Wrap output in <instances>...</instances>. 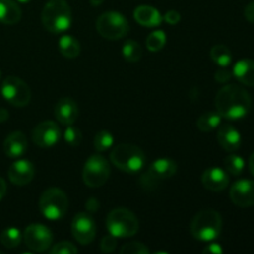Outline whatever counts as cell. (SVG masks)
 Returning a JSON list of instances; mask_svg holds the SVG:
<instances>
[{
  "label": "cell",
  "mask_w": 254,
  "mask_h": 254,
  "mask_svg": "<svg viewBox=\"0 0 254 254\" xmlns=\"http://www.w3.org/2000/svg\"><path fill=\"white\" fill-rule=\"evenodd\" d=\"M215 104L218 114L222 118L238 121L250 113L252 99L243 87L237 84H227L217 92Z\"/></svg>",
  "instance_id": "obj_1"
},
{
  "label": "cell",
  "mask_w": 254,
  "mask_h": 254,
  "mask_svg": "<svg viewBox=\"0 0 254 254\" xmlns=\"http://www.w3.org/2000/svg\"><path fill=\"white\" fill-rule=\"evenodd\" d=\"M42 25L52 34H62L71 27L72 12L66 0H49L41 14Z\"/></svg>",
  "instance_id": "obj_2"
},
{
  "label": "cell",
  "mask_w": 254,
  "mask_h": 254,
  "mask_svg": "<svg viewBox=\"0 0 254 254\" xmlns=\"http://www.w3.org/2000/svg\"><path fill=\"white\" fill-rule=\"evenodd\" d=\"M111 161L127 174H138L144 169L146 158L144 151L133 144H119L111 153Z\"/></svg>",
  "instance_id": "obj_3"
},
{
  "label": "cell",
  "mask_w": 254,
  "mask_h": 254,
  "mask_svg": "<svg viewBox=\"0 0 254 254\" xmlns=\"http://www.w3.org/2000/svg\"><path fill=\"white\" fill-rule=\"evenodd\" d=\"M191 235L201 242H211L218 238L222 231V217L215 210H203L191 221Z\"/></svg>",
  "instance_id": "obj_4"
},
{
  "label": "cell",
  "mask_w": 254,
  "mask_h": 254,
  "mask_svg": "<svg viewBox=\"0 0 254 254\" xmlns=\"http://www.w3.org/2000/svg\"><path fill=\"white\" fill-rule=\"evenodd\" d=\"M106 226L108 232L117 238H128L136 235L139 222L130 210L124 207L114 208L107 217Z\"/></svg>",
  "instance_id": "obj_5"
},
{
  "label": "cell",
  "mask_w": 254,
  "mask_h": 254,
  "mask_svg": "<svg viewBox=\"0 0 254 254\" xmlns=\"http://www.w3.org/2000/svg\"><path fill=\"white\" fill-rule=\"evenodd\" d=\"M39 208L42 216L47 220H61L68 210V198L61 189L50 188L40 196Z\"/></svg>",
  "instance_id": "obj_6"
},
{
  "label": "cell",
  "mask_w": 254,
  "mask_h": 254,
  "mask_svg": "<svg viewBox=\"0 0 254 254\" xmlns=\"http://www.w3.org/2000/svg\"><path fill=\"white\" fill-rule=\"evenodd\" d=\"M96 29L102 37L107 40H121L128 34V20L117 11L103 12L96 21Z\"/></svg>",
  "instance_id": "obj_7"
},
{
  "label": "cell",
  "mask_w": 254,
  "mask_h": 254,
  "mask_svg": "<svg viewBox=\"0 0 254 254\" xmlns=\"http://www.w3.org/2000/svg\"><path fill=\"white\" fill-rule=\"evenodd\" d=\"M111 175V166L107 159L102 155H91L84 163L82 178L88 188H101L108 181Z\"/></svg>",
  "instance_id": "obj_8"
},
{
  "label": "cell",
  "mask_w": 254,
  "mask_h": 254,
  "mask_svg": "<svg viewBox=\"0 0 254 254\" xmlns=\"http://www.w3.org/2000/svg\"><path fill=\"white\" fill-rule=\"evenodd\" d=\"M178 171V164L168 158H160L154 161L146 173L140 178L141 188L145 190H154L161 181L170 179Z\"/></svg>",
  "instance_id": "obj_9"
},
{
  "label": "cell",
  "mask_w": 254,
  "mask_h": 254,
  "mask_svg": "<svg viewBox=\"0 0 254 254\" xmlns=\"http://www.w3.org/2000/svg\"><path fill=\"white\" fill-rule=\"evenodd\" d=\"M0 91L5 101L14 107L21 108V107L27 106L31 101L30 87L16 76H7L2 81Z\"/></svg>",
  "instance_id": "obj_10"
},
{
  "label": "cell",
  "mask_w": 254,
  "mask_h": 254,
  "mask_svg": "<svg viewBox=\"0 0 254 254\" xmlns=\"http://www.w3.org/2000/svg\"><path fill=\"white\" fill-rule=\"evenodd\" d=\"M22 240L26 247L30 248L32 252L41 253L51 247L54 236H52L51 230L46 226L41 223H32L25 228Z\"/></svg>",
  "instance_id": "obj_11"
},
{
  "label": "cell",
  "mask_w": 254,
  "mask_h": 254,
  "mask_svg": "<svg viewBox=\"0 0 254 254\" xmlns=\"http://www.w3.org/2000/svg\"><path fill=\"white\" fill-rule=\"evenodd\" d=\"M72 236L82 246H87L96 237V223L91 215L86 212H79L72 220L71 225Z\"/></svg>",
  "instance_id": "obj_12"
},
{
  "label": "cell",
  "mask_w": 254,
  "mask_h": 254,
  "mask_svg": "<svg viewBox=\"0 0 254 254\" xmlns=\"http://www.w3.org/2000/svg\"><path fill=\"white\" fill-rule=\"evenodd\" d=\"M61 138L57 123L52 121H45L37 124L32 130V141L40 148H52L59 143Z\"/></svg>",
  "instance_id": "obj_13"
},
{
  "label": "cell",
  "mask_w": 254,
  "mask_h": 254,
  "mask_svg": "<svg viewBox=\"0 0 254 254\" xmlns=\"http://www.w3.org/2000/svg\"><path fill=\"white\" fill-rule=\"evenodd\" d=\"M230 198L238 207H253L254 206V181L238 180L231 186Z\"/></svg>",
  "instance_id": "obj_14"
},
{
  "label": "cell",
  "mask_w": 254,
  "mask_h": 254,
  "mask_svg": "<svg viewBox=\"0 0 254 254\" xmlns=\"http://www.w3.org/2000/svg\"><path fill=\"white\" fill-rule=\"evenodd\" d=\"M10 181L16 186H25L32 181L35 176V166L31 161L17 160L10 165L9 171H7Z\"/></svg>",
  "instance_id": "obj_15"
},
{
  "label": "cell",
  "mask_w": 254,
  "mask_h": 254,
  "mask_svg": "<svg viewBox=\"0 0 254 254\" xmlns=\"http://www.w3.org/2000/svg\"><path fill=\"white\" fill-rule=\"evenodd\" d=\"M201 181H202L205 189L213 191V192H220L227 188L230 184V178H228L227 171L217 168V166H213V168H208L207 170L203 171Z\"/></svg>",
  "instance_id": "obj_16"
},
{
  "label": "cell",
  "mask_w": 254,
  "mask_h": 254,
  "mask_svg": "<svg viewBox=\"0 0 254 254\" xmlns=\"http://www.w3.org/2000/svg\"><path fill=\"white\" fill-rule=\"evenodd\" d=\"M54 113L60 123L64 126H69V124H73L78 118V106L72 98L64 97L59 99L56 103Z\"/></svg>",
  "instance_id": "obj_17"
},
{
  "label": "cell",
  "mask_w": 254,
  "mask_h": 254,
  "mask_svg": "<svg viewBox=\"0 0 254 254\" xmlns=\"http://www.w3.org/2000/svg\"><path fill=\"white\" fill-rule=\"evenodd\" d=\"M217 141L221 148L226 151H237L242 144V136L241 133L231 124H223L220 127L217 131Z\"/></svg>",
  "instance_id": "obj_18"
},
{
  "label": "cell",
  "mask_w": 254,
  "mask_h": 254,
  "mask_svg": "<svg viewBox=\"0 0 254 254\" xmlns=\"http://www.w3.org/2000/svg\"><path fill=\"white\" fill-rule=\"evenodd\" d=\"M4 153L7 158L17 159L27 151V139L22 131H12L4 140Z\"/></svg>",
  "instance_id": "obj_19"
},
{
  "label": "cell",
  "mask_w": 254,
  "mask_h": 254,
  "mask_svg": "<svg viewBox=\"0 0 254 254\" xmlns=\"http://www.w3.org/2000/svg\"><path fill=\"white\" fill-rule=\"evenodd\" d=\"M134 19L139 25L145 27H158L163 22L160 11L150 5H139L134 10Z\"/></svg>",
  "instance_id": "obj_20"
},
{
  "label": "cell",
  "mask_w": 254,
  "mask_h": 254,
  "mask_svg": "<svg viewBox=\"0 0 254 254\" xmlns=\"http://www.w3.org/2000/svg\"><path fill=\"white\" fill-rule=\"evenodd\" d=\"M232 76L237 81L248 87H254V61L250 59H243L236 62L232 69Z\"/></svg>",
  "instance_id": "obj_21"
},
{
  "label": "cell",
  "mask_w": 254,
  "mask_h": 254,
  "mask_svg": "<svg viewBox=\"0 0 254 254\" xmlns=\"http://www.w3.org/2000/svg\"><path fill=\"white\" fill-rule=\"evenodd\" d=\"M22 12L14 0H0V22L15 25L21 20Z\"/></svg>",
  "instance_id": "obj_22"
},
{
  "label": "cell",
  "mask_w": 254,
  "mask_h": 254,
  "mask_svg": "<svg viewBox=\"0 0 254 254\" xmlns=\"http://www.w3.org/2000/svg\"><path fill=\"white\" fill-rule=\"evenodd\" d=\"M59 49L66 59H76L81 54V45L71 35H62L60 37Z\"/></svg>",
  "instance_id": "obj_23"
},
{
  "label": "cell",
  "mask_w": 254,
  "mask_h": 254,
  "mask_svg": "<svg viewBox=\"0 0 254 254\" xmlns=\"http://www.w3.org/2000/svg\"><path fill=\"white\" fill-rule=\"evenodd\" d=\"M222 117L218 114V112H207V113L201 114L196 121V126L203 133L215 130L216 128L221 126Z\"/></svg>",
  "instance_id": "obj_24"
},
{
  "label": "cell",
  "mask_w": 254,
  "mask_h": 254,
  "mask_svg": "<svg viewBox=\"0 0 254 254\" xmlns=\"http://www.w3.org/2000/svg\"><path fill=\"white\" fill-rule=\"evenodd\" d=\"M210 56L212 61L220 67H228L232 64V52L226 45H215L211 49Z\"/></svg>",
  "instance_id": "obj_25"
},
{
  "label": "cell",
  "mask_w": 254,
  "mask_h": 254,
  "mask_svg": "<svg viewBox=\"0 0 254 254\" xmlns=\"http://www.w3.org/2000/svg\"><path fill=\"white\" fill-rule=\"evenodd\" d=\"M21 241H22V235L21 232H20L19 228L10 227V228H6V230H4L1 233H0V243H1L4 247L9 248V250L19 247Z\"/></svg>",
  "instance_id": "obj_26"
},
{
  "label": "cell",
  "mask_w": 254,
  "mask_h": 254,
  "mask_svg": "<svg viewBox=\"0 0 254 254\" xmlns=\"http://www.w3.org/2000/svg\"><path fill=\"white\" fill-rule=\"evenodd\" d=\"M122 54L128 62H138L143 56V49L139 42L134 41V40H128L123 45Z\"/></svg>",
  "instance_id": "obj_27"
},
{
  "label": "cell",
  "mask_w": 254,
  "mask_h": 254,
  "mask_svg": "<svg viewBox=\"0 0 254 254\" xmlns=\"http://www.w3.org/2000/svg\"><path fill=\"white\" fill-rule=\"evenodd\" d=\"M223 164H225L226 171L230 175L240 176L245 170V160L240 155H236V154H231V155L226 156Z\"/></svg>",
  "instance_id": "obj_28"
},
{
  "label": "cell",
  "mask_w": 254,
  "mask_h": 254,
  "mask_svg": "<svg viewBox=\"0 0 254 254\" xmlns=\"http://www.w3.org/2000/svg\"><path fill=\"white\" fill-rule=\"evenodd\" d=\"M146 47L149 51L158 52L161 49H164L166 44V34L163 30H156V31L151 32L148 37H146Z\"/></svg>",
  "instance_id": "obj_29"
},
{
  "label": "cell",
  "mask_w": 254,
  "mask_h": 254,
  "mask_svg": "<svg viewBox=\"0 0 254 254\" xmlns=\"http://www.w3.org/2000/svg\"><path fill=\"white\" fill-rule=\"evenodd\" d=\"M114 144V138L109 131L107 130H102L99 133L96 134L94 136V140H93V145L96 148L97 151L99 153H103V151L108 150L113 146Z\"/></svg>",
  "instance_id": "obj_30"
},
{
  "label": "cell",
  "mask_w": 254,
  "mask_h": 254,
  "mask_svg": "<svg viewBox=\"0 0 254 254\" xmlns=\"http://www.w3.org/2000/svg\"><path fill=\"white\" fill-rule=\"evenodd\" d=\"M64 139L69 146L76 148V146L81 145L82 143V131L78 128L72 126V124H69V126H67L66 130H64Z\"/></svg>",
  "instance_id": "obj_31"
},
{
  "label": "cell",
  "mask_w": 254,
  "mask_h": 254,
  "mask_svg": "<svg viewBox=\"0 0 254 254\" xmlns=\"http://www.w3.org/2000/svg\"><path fill=\"white\" fill-rule=\"evenodd\" d=\"M122 254H148L149 248L140 242H131L123 245L121 248Z\"/></svg>",
  "instance_id": "obj_32"
},
{
  "label": "cell",
  "mask_w": 254,
  "mask_h": 254,
  "mask_svg": "<svg viewBox=\"0 0 254 254\" xmlns=\"http://www.w3.org/2000/svg\"><path fill=\"white\" fill-rule=\"evenodd\" d=\"M77 252H78V250H77L76 246L71 242H67V241L57 243L50 250V253L52 254H77Z\"/></svg>",
  "instance_id": "obj_33"
},
{
  "label": "cell",
  "mask_w": 254,
  "mask_h": 254,
  "mask_svg": "<svg viewBox=\"0 0 254 254\" xmlns=\"http://www.w3.org/2000/svg\"><path fill=\"white\" fill-rule=\"evenodd\" d=\"M117 248V237L112 236L111 233L104 236L101 241V250L103 253H112Z\"/></svg>",
  "instance_id": "obj_34"
},
{
  "label": "cell",
  "mask_w": 254,
  "mask_h": 254,
  "mask_svg": "<svg viewBox=\"0 0 254 254\" xmlns=\"http://www.w3.org/2000/svg\"><path fill=\"white\" fill-rule=\"evenodd\" d=\"M232 78V71L227 69V67H221L215 73V79L218 83H226Z\"/></svg>",
  "instance_id": "obj_35"
},
{
  "label": "cell",
  "mask_w": 254,
  "mask_h": 254,
  "mask_svg": "<svg viewBox=\"0 0 254 254\" xmlns=\"http://www.w3.org/2000/svg\"><path fill=\"white\" fill-rule=\"evenodd\" d=\"M164 20H165L169 25H176L181 20V15L180 12L176 11V10H170V11H168L165 14Z\"/></svg>",
  "instance_id": "obj_36"
},
{
  "label": "cell",
  "mask_w": 254,
  "mask_h": 254,
  "mask_svg": "<svg viewBox=\"0 0 254 254\" xmlns=\"http://www.w3.org/2000/svg\"><path fill=\"white\" fill-rule=\"evenodd\" d=\"M202 253L222 254L223 253V248L221 247V245H218V243H210V245H207L205 248H203Z\"/></svg>",
  "instance_id": "obj_37"
},
{
  "label": "cell",
  "mask_w": 254,
  "mask_h": 254,
  "mask_svg": "<svg viewBox=\"0 0 254 254\" xmlns=\"http://www.w3.org/2000/svg\"><path fill=\"white\" fill-rule=\"evenodd\" d=\"M86 208L88 212H91V213L96 212V211L99 210V201L94 197L88 198L86 202Z\"/></svg>",
  "instance_id": "obj_38"
},
{
  "label": "cell",
  "mask_w": 254,
  "mask_h": 254,
  "mask_svg": "<svg viewBox=\"0 0 254 254\" xmlns=\"http://www.w3.org/2000/svg\"><path fill=\"white\" fill-rule=\"evenodd\" d=\"M245 16L251 24H254V1L248 4L245 9Z\"/></svg>",
  "instance_id": "obj_39"
},
{
  "label": "cell",
  "mask_w": 254,
  "mask_h": 254,
  "mask_svg": "<svg viewBox=\"0 0 254 254\" xmlns=\"http://www.w3.org/2000/svg\"><path fill=\"white\" fill-rule=\"evenodd\" d=\"M6 183H5V180L2 178H0V201L4 198V196L6 195Z\"/></svg>",
  "instance_id": "obj_40"
},
{
  "label": "cell",
  "mask_w": 254,
  "mask_h": 254,
  "mask_svg": "<svg viewBox=\"0 0 254 254\" xmlns=\"http://www.w3.org/2000/svg\"><path fill=\"white\" fill-rule=\"evenodd\" d=\"M9 119V112L5 108H0V123H4Z\"/></svg>",
  "instance_id": "obj_41"
},
{
  "label": "cell",
  "mask_w": 254,
  "mask_h": 254,
  "mask_svg": "<svg viewBox=\"0 0 254 254\" xmlns=\"http://www.w3.org/2000/svg\"><path fill=\"white\" fill-rule=\"evenodd\" d=\"M248 166H250L251 174L254 176V151L252 153V155H251L250 161H248Z\"/></svg>",
  "instance_id": "obj_42"
},
{
  "label": "cell",
  "mask_w": 254,
  "mask_h": 254,
  "mask_svg": "<svg viewBox=\"0 0 254 254\" xmlns=\"http://www.w3.org/2000/svg\"><path fill=\"white\" fill-rule=\"evenodd\" d=\"M104 1H106V0H89V2H91L92 6H94V7L99 6V5L103 4Z\"/></svg>",
  "instance_id": "obj_43"
},
{
  "label": "cell",
  "mask_w": 254,
  "mask_h": 254,
  "mask_svg": "<svg viewBox=\"0 0 254 254\" xmlns=\"http://www.w3.org/2000/svg\"><path fill=\"white\" fill-rule=\"evenodd\" d=\"M19 2H22V4H26V2H30L31 0H17Z\"/></svg>",
  "instance_id": "obj_44"
},
{
  "label": "cell",
  "mask_w": 254,
  "mask_h": 254,
  "mask_svg": "<svg viewBox=\"0 0 254 254\" xmlns=\"http://www.w3.org/2000/svg\"><path fill=\"white\" fill-rule=\"evenodd\" d=\"M0 77H1V72H0Z\"/></svg>",
  "instance_id": "obj_45"
},
{
  "label": "cell",
  "mask_w": 254,
  "mask_h": 254,
  "mask_svg": "<svg viewBox=\"0 0 254 254\" xmlns=\"http://www.w3.org/2000/svg\"><path fill=\"white\" fill-rule=\"evenodd\" d=\"M0 254H2V252H1V251H0Z\"/></svg>",
  "instance_id": "obj_46"
}]
</instances>
